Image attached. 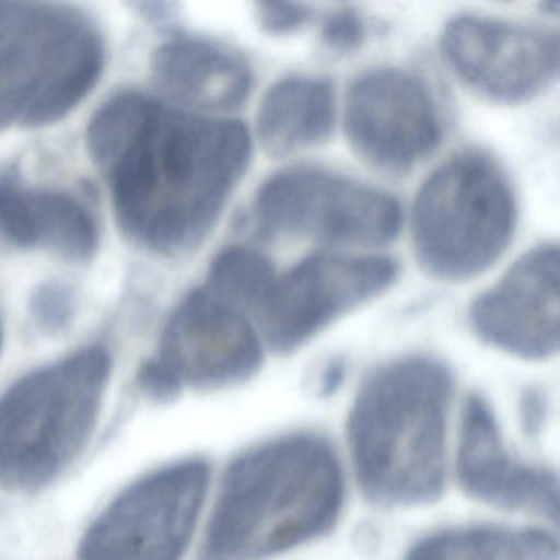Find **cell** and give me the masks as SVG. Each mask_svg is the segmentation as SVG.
I'll list each match as a JSON object with an SVG mask.
<instances>
[{
    "label": "cell",
    "instance_id": "7",
    "mask_svg": "<svg viewBox=\"0 0 560 560\" xmlns=\"http://www.w3.org/2000/svg\"><path fill=\"white\" fill-rule=\"evenodd\" d=\"M252 222L261 237L375 248L398 237L402 211L395 196L376 186L320 166L300 165L261 183L252 202Z\"/></svg>",
    "mask_w": 560,
    "mask_h": 560
},
{
    "label": "cell",
    "instance_id": "21",
    "mask_svg": "<svg viewBox=\"0 0 560 560\" xmlns=\"http://www.w3.org/2000/svg\"><path fill=\"white\" fill-rule=\"evenodd\" d=\"M366 27L362 15L352 8H340L324 19L320 44L334 57L353 54L365 40Z\"/></svg>",
    "mask_w": 560,
    "mask_h": 560
},
{
    "label": "cell",
    "instance_id": "11",
    "mask_svg": "<svg viewBox=\"0 0 560 560\" xmlns=\"http://www.w3.org/2000/svg\"><path fill=\"white\" fill-rule=\"evenodd\" d=\"M442 60L467 90L516 106L550 90L559 77V35L483 14H460L439 38Z\"/></svg>",
    "mask_w": 560,
    "mask_h": 560
},
{
    "label": "cell",
    "instance_id": "5",
    "mask_svg": "<svg viewBox=\"0 0 560 560\" xmlns=\"http://www.w3.org/2000/svg\"><path fill=\"white\" fill-rule=\"evenodd\" d=\"M103 35L70 5L0 2V132L70 116L96 88Z\"/></svg>",
    "mask_w": 560,
    "mask_h": 560
},
{
    "label": "cell",
    "instance_id": "2",
    "mask_svg": "<svg viewBox=\"0 0 560 560\" xmlns=\"http://www.w3.org/2000/svg\"><path fill=\"white\" fill-rule=\"evenodd\" d=\"M346 480L329 441L281 435L225 468L198 560H270L336 526Z\"/></svg>",
    "mask_w": 560,
    "mask_h": 560
},
{
    "label": "cell",
    "instance_id": "4",
    "mask_svg": "<svg viewBox=\"0 0 560 560\" xmlns=\"http://www.w3.org/2000/svg\"><path fill=\"white\" fill-rule=\"evenodd\" d=\"M110 375L109 352L91 346L0 395V488L37 493L77 464L100 424Z\"/></svg>",
    "mask_w": 560,
    "mask_h": 560
},
{
    "label": "cell",
    "instance_id": "16",
    "mask_svg": "<svg viewBox=\"0 0 560 560\" xmlns=\"http://www.w3.org/2000/svg\"><path fill=\"white\" fill-rule=\"evenodd\" d=\"M0 237L21 248H40L88 264L100 232L90 209L68 192L27 186L15 170L0 172Z\"/></svg>",
    "mask_w": 560,
    "mask_h": 560
},
{
    "label": "cell",
    "instance_id": "10",
    "mask_svg": "<svg viewBox=\"0 0 560 560\" xmlns=\"http://www.w3.org/2000/svg\"><path fill=\"white\" fill-rule=\"evenodd\" d=\"M398 277V261L386 255H310L275 278L257 313L265 340L275 352H296L340 317L385 294Z\"/></svg>",
    "mask_w": 560,
    "mask_h": 560
},
{
    "label": "cell",
    "instance_id": "17",
    "mask_svg": "<svg viewBox=\"0 0 560 560\" xmlns=\"http://www.w3.org/2000/svg\"><path fill=\"white\" fill-rule=\"evenodd\" d=\"M337 122L332 81L316 74H288L275 81L257 110V139L275 159L326 143Z\"/></svg>",
    "mask_w": 560,
    "mask_h": 560
},
{
    "label": "cell",
    "instance_id": "12",
    "mask_svg": "<svg viewBox=\"0 0 560 560\" xmlns=\"http://www.w3.org/2000/svg\"><path fill=\"white\" fill-rule=\"evenodd\" d=\"M343 133L357 156L389 175H405L438 150L442 120L431 88L395 67L372 68L349 86Z\"/></svg>",
    "mask_w": 560,
    "mask_h": 560
},
{
    "label": "cell",
    "instance_id": "3",
    "mask_svg": "<svg viewBox=\"0 0 560 560\" xmlns=\"http://www.w3.org/2000/svg\"><path fill=\"white\" fill-rule=\"evenodd\" d=\"M454 376L442 360L405 355L373 370L357 392L347 442L370 503L411 508L441 497Z\"/></svg>",
    "mask_w": 560,
    "mask_h": 560
},
{
    "label": "cell",
    "instance_id": "1",
    "mask_svg": "<svg viewBox=\"0 0 560 560\" xmlns=\"http://www.w3.org/2000/svg\"><path fill=\"white\" fill-rule=\"evenodd\" d=\"M88 150L126 237L176 257L198 248L218 224L247 173L254 140L241 120L122 93L94 114Z\"/></svg>",
    "mask_w": 560,
    "mask_h": 560
},
{
    "label": "cell",
    "instance_id": "9",
    "mask_svg": "<svg viewBox=\"0 0 560 560\" xmlns=\"http://www.w3.org/2000/svg\"><path fill=\"white\" fill-rule=\"evenodd\" d=\"M264 342L248 313L196 288L173 311L159 352L142 366L139 383L155 399L183 389H221L254 378L264 365Z\"/></svg>",
    "mask_w": 560,
    "mask_h": 560
},
{
    "label": "cell",
    "instance_id": "6",
    "mask_svg": "<svg viewBox=\"0 0 560 560\" xmlns=\"http://www.w3.org/2000/svg\"><path fill=\"white\" fill-rule=\"evenodd\" d=\"M517 228V199L497 160L464 150L419 186L411 242L419 267L444 283H465L490 270Z\"/></svg>",
    "mask_w": 560,
    "mask_h": 560
},
{
    "label": "cell",
    "instance_id": "22",
    "mask_svg": "<svg viewBox=\"0 0 560 560\" xmlns=\"http://www.w3.org/2000/svg\"><path fill=\"white\" fill-rule=\"evenodd\" d=\"M258 27L270 37L296 34L311 21V9L298 2H260L255 5Z\"/></svg>",
    "mask_w": 560,
    "mask_h": 560
},
{
    "label": "cell",
    "instance_id": "24",
    "mask_svg": "<svg viewBox=\"0 0 560 560\" xmlns=\"http://www.w3.org/2000/svg\"><path fill=\"white\" fill-rule=\"evenodd\" d=\"M2 346H4V330H2V323H0V355H2Z\"/></svg>",
    "mask_w": 560,
    "mask_h": 560
},
{
    "label": "cell",
    "instance_id": "8",
    "mask_svg": "<svg viewBox=\"0 0 560 560\" xmlns=\"http://www.w3.org/2000/svg\"><path fill=\"white\" fill-rule=\"evenodd\" d=\"M209 478L208 462L198 457L137 478L88 527L77 560H183L205 508Z\"/></svg>",
    "mask_w": 560,
    "mask_h": 560
},
{
    "label": "cell",
    "instance_id": "19",
    "mask_svg": "<svg viewBox=\"0 0 560 560\" xmlns=\"http://www.w3.org/2000/svg\"><path fill=\"white\" fill-rule=\"evenodd\" d=\"M275 278L273 265L261 252L232 245L215 255L202 287L250 314L260 311Z\"/></svg>",
    "mask_w": 560,
    "mask_h": 560
},
{
    "label": "cell",
    "instance_id": "20",
    "mask_svg": "<svg viewBox=\"0 0 560 560\" xmlns=\"http://www.w3.org/2000/svg\"><path fill=\"white\" fill-rule=\"evenodd\" d=\"M31 313L37 326L45 332H58L70 326L77 313V296L65 284H42L32 296Z\"/></svg>",
    "mask_w": 560,
    "mask_h": 560
},
{
    "label": "cell",
    "instance_id": "23",
    "mask_svg": "<svg viewBox=\"0 0 560 560\" xmlns=\"http://www.w3.org/2000/svg\"><path fill=\"white\" fill-rule=\"evenodd\" d=\"M343 378V365L339 360H334L323 375V389H332L339 386L340 380Z\"/></svg>",
    "mask_w": 560,
    "mask_h": 560
},
{
    "label": "cell",
    "instance_id": "15",
    "mask_svg": "<svg viewBox=\"0 0 560 560\" xmlns=\"http://www.w3.org/2000/svg\"><path fill=\"white\" fill-rule=\"evenodd\" d=\"M152 78L172 103L188 113H229L250 96L254 71L231 45L211 38H170L152 57Z\"/></svg>",
    "mask_w": 560,
    "mask_h": 560
},
{
    "label": "cell",
    "instance_id": "13",
    "mask_svg": "<svg viewBox=\"0 0 560 560\" xmlns=\"http://www.w3.org/2000/svg\"><path fill=\"white\" fill-rule=\"evenodd\" d=\"M559 247L540 244L471 303V332L493 349L529 362L559 352Z\"/></svg>",
    "mask_w": 560,
    "mask_h": 560
},
{
    "label": "cell",
    "instance_id": "14",
    "mask_svg": "<svg viewBox=\"0 0 560 560\" xmlns=\"http://www.w3.org/2000/svg\"><path fill=\"white\" fill-rule=\"evenodd\" d=\"M455 470L462 490L480 503L557 520L556 475L510 454L483 396L471 395L465 401Z\"/></svg>",
    "mask_w": 560,
    "mask_h": 560
},
{
    "label": "cell",
    "instance_id": "18",
    "mask_svg": "<svg viewBox=\"0 0 560 560\" xmlns=\"http://www.w3.org/2000/svg\"><path fill=\"white\" fill-rule=\"evenodd\" d=\"M405 560H557V542L546 530L454 527L422 537Z\"/></svg>",
    "mask_w": 560,
    "mask_h": 560
}]
</instances>
